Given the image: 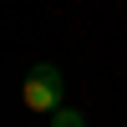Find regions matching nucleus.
<instances>
[{
	"label": "nucleus",
	"instance_id": "obj_1",
	"mask_svg": "<svg viewBox=\"0 0 127 127\" xmlns=\"http://www.w3.org/2000/svg\"><path fill=\"white\" fill-rule=\"evenodd\" d=\"M61 92H66V76H61V66H51V61H36L26 76V87H20V97H26L31 112H56L61 107Z\"/></svg>",
	"mask_w": 127,
	"mask_h": 127
},
{
	"label": "nucleus",
	"instance_id": "obj_2",
	"mask_svg": "<svg viewBox=\"0 0 127 127\" xmlns=\"http://www.w3.org/2000/svg\"><path fill=\"white\" fill-rule=\"evenodd\" d=\"M51 127H87V117H81L76 107H56L51 112Z\"/></svg>",
	"mask_w": 127,
	"mask_h": 127
}]
</instances>
